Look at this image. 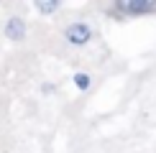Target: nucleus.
I'll use <instances>...</instances> for the list:
<instances>
[{"mask_svg": "<svg viewBox=\"0 0 156 153\" xmlns=\"http://www.w3.org/2000/svg\"><path fill=\"white\" fill-rule=\"evenodd\" d=\"M56 8H59V3H38V10H41V13H51Z\"/></svg>", "mask_w": 156, "mask_h": 153, "instance_id": "4", "label": "nucleus"}, {"mask_svg": "<svg viewBox=\"0 0 156 153\" xmlns=\"http://www.w3.org/2000/svg\"><path fill=\"white\" fill-rule=\"evenodd\" d=\"M67 38L72 43H84L90 38V28H87V25H82V23H74V25H69V28H67Z\"/></svg>", "mask_w": 156, "mask_h": 153, "instance_id": "2", "label": "nucleus"}, {"mask_svg": "<svg viewBox=\"0 0 156 153\" xmlns=\"http://www.w3.org/2000/svg\"><path fill=\"white\" fill-rule=\"evenodd\" d=\"M5 33H8L10 38H16V41H18V38H23V36H26V25H23V21H21V18H10L8 25H5Z\"/></svg>", "mask_w": 156, "mask_h": 153, "instance_id": "3", "label": "nucleus"}, {"mask_svg": "<svg viewBox=\"0 0 156 153\" xmlns=\"http://www.w3.org/2000/svg\"><path fill=\"white\" fill-rule=\"evenodd\" d=\"M115 10L128 13V15H141V13H154L156 3H151V0H123L115 5Z\"/></svg>", "mask_w": 156, "mask_h": 153, "instance_id": "1", "label": "nucleus"}, {"mask_svg": "<svg viewBox=\"0 0 156 153\" xmlns=\"http://www.w3.org/2000/svg\"><path fill=\"white\" fill-rule=\"evenodd\" d=\"M87 79H90L87 74H80V76H77V84H80V87L84 89V87H87Z\"/></svg>", "mask_w": 156, "mask_h": 153, "instance_id": "5", "label": "nucleus"}]
</instances>
